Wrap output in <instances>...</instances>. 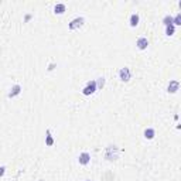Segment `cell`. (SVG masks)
<instances>
[{"label":"cell","mask_w":181,"mask_h":181,"mask_svg":"<svg viewBox=\"0 0 181 181\" xmlns=\"http://www.w3.org/2000/svg\"><path fill=\"white\" fill-rule=\"evenodd\" d=\"M78 161H79V164L86 166V164L91 161V156H89V153H86V151L81 153V154H79V157H78Z\"/></svg>","instance_id":"6"},{"label":"cell","mask_w":181,"mask_h":181,"mask_svg":"<svg viewBox=\"0 0 181 181\" xmlns=\"http://www.w3.org/2000/svg\"><path fill=\"white\" fill-rule=\"evenodd\" d=\"M20 92H21V86H20V85H13L11 89H10V92H9V98L17 96Z\"/></svg>","instance_id":"8"},{"label":"cell","mask_w":181,"mask_h":181,"mask_svg":"<svg viewBox=\"0 0 181 181\" xmlns=\"http://www.w3.org/2000/svg\"><path fill=\"white\" fill-rule=\"evenodd\" d=\"M163 23L166 24V27H168V26H173V24H174V17H171V16L168 14V16H166V17L163 19Z\"/></svg>","instance_id":"13"},{"label":"cell","mask_w":181,"mask_h":181,"mask_svg":"<svg viewBox=\"0 0 181 181\" xmlns=\"http://www.w3.org/2000/svg\"><path fill=\"white\" fill-rule=\"evenodd\" d=\"M0 170H2V171H0V176H5V173H6V167H5V166L0 168Z\"/></svg>","instance_id":"17"},{"label":"cell","mask_w":181,"mask_h":181,"mask_svg":"<svg viewBox=\"0 0 181 181\" xmlns=\"http://www.w3.org/2000/svg\"><path fill=\"white\" fill-rule=\"evenodd\" d=\"M139 14H136V13H133L132 14V16H130V26H132V27H136V26H137V24H139Z\"/></svg>","instance_id":"9"},{"label":"cell","mask_w":181,"mask_h":181,"mask_svg":"<svg viewBox=\"0 0 181 181\" xmlns=\"http://www.w3.org/2000/svg\"><path fill=\"white\" fill-rule=\"evenodd\" d=\"M119 76H120L122 81H125V82H127V81H130V78H132V72H130L129 68H122L120 71H119Z\"/></svg>","instance_id":"5"},{"label":"cell","mask_w":181,"mask_h":181,"mask_svg":"<svg viewBox=\"0 0 181 181\" xmlns=\"http://www.w3.org/2000/svg\"><path fill=\"white\" fill-rule=\"evenodd\" d=\"M178 6H180V9H181V2H180V3H178Z\"/></svg>","instance_id":"18"},{"label":"cell","mask_w":181,"mask_h":181,"mask_svg":"<svg viewBox=\"0 0 181 181\" xmlns=\"http://www.w3.org/2000/svg\"><path fill=\"white\" fill-rule=\"evenodd\" d=\"M96 86H98V89H102L103 86H105V78H103V76L98 78V81H96Z\"/></svg>","instance_id":"15"},{"label":"cell","mask_w":181,"mask_h":181,"mask_svg":"<svg viewBox=\"0 0 181 181\" xmlns=\"http://www.w3.org/2000/svg\"><path fill=\"white\" fill-rule=\"evenodd\" d=\"M136 45H137L139 50H146L147 45H149V41H147V38L146 37H140L139 40H137V42H136Z\"/></svg>","instance_id":"7"},{"label":"cell","mask_w":181,"mask_h":181,"mask_svg":"<svg viewBox=\"0 0 181 181\" xmlns=\"http://www.w3.org/2000/svg\"><path fill=\"white\" fill-rule=\"evenodd\" d=\"M174 26H181V13H178L174 17Z\"/></svg>","instance_id":"16"},{"label":"cell","mask_w":181,"mask_h":181,"mask_svg":"<svg viewBox=\"0 0 181 181\" xmlns=\"http://www.w3.org/2000/svg\"><path fill=\"white\" fill-rule=\"evenodd\" d=\"M174 31H176V26L173 24V26H168V27H166V34L167 36H173L174 34Z\"/></svg>","instance_id":"14"},{"label":"cell","mask_w":181,"mask_h":181,"mask_svg":"<svg viewBox=\"0 0 181 181\" xmlns=\"http://www.w3.org/2000/svg\"><path fill=\"white\" fill-rule=\"evenodd\" d=\"M96 89H98L96 81H89L88 84H86V86L82 89V93H84L85 96H89V95H92V93L95 92Z\"/></svg>","instance_id":"2"},{"label":"cell","mask_w":181,"mask_h":181,"mask_svg":"<svg viewBox=\"0 0 181 181\" xmlns=\"http://www.w3.org/2000/svg\"><path fill=\"white\" fill-rule=\"evenodd\" d=\"M65 5L64 3H58V5H55V7H54V13L55 14H62L65 11Z\"/></svg>","instance_id":"10"},{"label":"cell","mask_w":181,"mask_h":181,"mask_svg":"<svg viewBox=\"0 0 181 181\" xmlns=\"http://www.w3.org/2000/svg\"><path fill=\"white\" fill-rule=\"evenodd\" d=\"M154 135H156V132H154V129H151V127H149V129L144 130V137H146V139L151 140L154 137Z\"/></svg>","instance_id":"11"},{"label":"cell","mask_w":181,"mask_h":181,"mask_svg":"<svg viewBox=\"0 0 181 181\" xmlns=\"http://www.w3.org/2000/svg\"><path fill=\"white\" fill-rule=\"evenodd\" d=\"M178 88H180V81L173 79V81H170V84H168V86H167V92L168 93H176L177 91H178Z\"/></svg>","instance_id":"4"},{"label":"cell","mask_w":181,"mask_h":181,"mask_svg":"<svg viewBox=\"0 0 181 181\" xmlns=\"http://www.w3.org/2000/svg\"><path fill=\"white\" fill-rule=\"evenodd\" d=\"M117 156H119V149H117V146H115V144L108 146L106 150H105V158L109 160V161H113V160L117 158Z\"/></svg>","instance_id":"1"},{"label":"cell","mask_w":181,"mask_h":181,"mask_svg":"<svg viewBox=\"0 0 181 181\" xmlns=\"http://www.w3.org/2000/svg\"><path fill=\"white\" fill-rule=\"evenodd\" d=\"M85 23L84 17H75L72 21L70 23V30H76V28H81Z\"/></svg>","instance_id":"3"},{"label":"cell","mask_w":181,"mask_h":181,"mask_svg":"<svg viewBox=\"0 0 181 181\" xmlns=\"http://www.w3.org/2000/svg\"><path fill=\"white\" fill-rule=\"evenodd\" d=\"M45 144H47V146H48V147L54 144V139H52L51 132H50V130H47V136H45Z\"/></svg>","instance_id":"12"},{"label":"cell","mask_w":181,"mask_h":181,"mask_svg":"<svg viewBox=\"0 0 181 181\" xmlns=\"http://www.w3.org/2000/svg\"><path fill=\"white\" fill-rule=\"evenodd\" d=\"M86 181H89V180H86Z\"/></svg>","instance_id":"19"}]
</instances>
